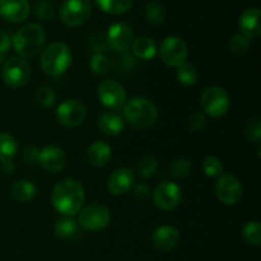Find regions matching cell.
Here are the masks:
<instances>
[{"instance_id": "cell-15", "label": "cell", "mask_w": 261, "mask_h": 261, "mask_svg": "<svg viewBox=\"0 0 261 261\" xmlns=\"http://www.w3.org/2000/svg\"><path fill=\"white\" fill-rule=\"evenodd\" d=\"M38 163L47 172L58 173L66 167L68 160L61 148L56 147V145H46L42 149H40Z\"/></svg>"}, {"instance_id": "cell-11", "label": "cell", "mask_w": 261, "mask_h": 261, "mask_svg": "<svg viewBox=\"0 0 261 261\" xmlns=\"http://www.w3.org/2000/svg\"><path fill=\"white\" fill-rule=\"evenodd\" d=\"M182 200V190L176 182L163 181L153 193V203L161 211H172Z\"/></svg>"}, {"instance_id": "cell-8", "label": "cell", "mask_w": 261, "mask_h": 261, "mask_svg": "<svg viewBox=\"0 0 261 261\" xmlns=\"http://www.w3.org/2000/svg\"><path fill=\"white\" fill-rule=\"evenodd\" d=\"M97 97L105 107L110 110H120L127 101L124 86L114 79H105L97 87Z\"/></svg>"}, {"instance_id": "cell-32", "label": "cell", "mask_w": 261, "mask_h": 261, "mask_svg": "<svg viewBox=\"0 0 261 261\" xmlns=\"http://www.w3.org/2000/svg\"><path fill=\"white\" fill-rule=\"evenodd\" d=\"M251 45H252L251 38L239 33V35H234L233 37L231 38V41H229L228 43V47L231 53L236 54V55H244V54H246L247 51H249V48L251 47Z\"/></svg>"}, {"instance_id": "cell-27", "label": "cell", "mask_w": 261, "mask_h": 261, "mask_svg": "<svg viewBox=\"0 0 261 261\" xmlns=\"http://www.w3.org/2000/svg\"><path fill=\"white\" fill-rule=\"evenodd\" d=\"M144 17L152 25H162L166 20V9L160 2H149L144 8Z\"/></svg>"}, {"instance_id": "cell-43", "label": "cell", "mask_w": 261, "mask_h": 261, "mask_svg": "<svg viewBox=\"0 0 261 261\" xmlns=\"http://www.w3.org/2000/svg\"><path fill=\"white\" fill-rule=\"evenodd\" d=\"M3 165V171H4V173H8V175H10V173L14 171V163H13V161H9V162H4L2 163Z\"/></svg>"}, {"instance_id": "cell-40", "label": "cell", "mask_w": 261, "mask_h": 261, "mask_svg": "<svg viewBox=\"0 0 261 261\" xmlns=\"http://www.w3.org/2000/svg\"><path fill=\"white\" fill-rule=\"evenodd\" d=\"M91 46L92 48H93L96 53H101V51H103L105 48H107V40L105 36H102L101 33H98V35L93 36L91 40Z\"/></svg>"}, {"instance_id": "cell-22", "label": "cell", "mask_w": 261, "mask_h": 261, "mask_svg": "<svg viewBox=\"0 0 261 261\" xmlns=\"http://www.w3.org/2000/svg\"><path fill=\"white\" fill-rule=\"evenodd\" d=\"M37 189L30 180H18L10 188V196L18 203H27L35 198Z\"/></svg>"}, {"instance_id": "cell-35", "label": "cell", "mask_w": 261, "mask_h": 261, "mask_svg": "<svg viewBox=\"0 0 261 261\" xmlns=\"http://www.w3.org/2000/svg\"><path fill=\"white\" fill-rule=\"evenodd\" d=\"M36 101L42 107H53L56 103V93L50 87L42 86L36 91Z\"/></svg>"}, {"instance_id": "cell-3", "label": "cell", "mask_w": 261, "mask_h": 261, "mask_svg": "<svg viewBox=\"0 0 261 261\" xmlns=\"http://www.w3.org/2000/svg\"><path fill=\"white\" fill-rule=\"evenodd\" d=\"M73 55L68 45L64 42H53L43 48L40 58L41 69L51 76H59L65 73L71 65Z\"/></svg>"}, {"instance_id": "cell-17", "label": "cell", "mask_w": 261, "mask_h": 261, "mask_svg": "<svg viewBox=\"0 0 261 261\" xmlns=\"http://www.w3.org/2000/svg\"><path fill=\"white\" fill-rule=\"evenodd\" d=\"M135 185V176L129 168H119L110 175L107 180V189L112 195H124L129 193Z\"/></svg>"}, {"instance_id": "cell-30", "label": "cell", "mask_w": 261, "mask_h": 261, "mask_svg": "<svg viewBox=\"0 0 261 261\" xmlns=\"http://www.w3.org/2000/svg\"><path fill=\"white\" fill-rule=\"evenodd\" d=\"M158 161L155 157H144L137 165V175L142 178H149L157 172Z\"/></svg>"}, {"instance_id": "cell-37", "label": "cell", "mask_w": 261, "mask_h": 261, "mask_svg": "<svg viewBox=\"0 0 261 261\" xmlns=\"http://www.w3.org/2000/svg\"><path fill=\"white\" fill-rule=\"evenodd\" d=\"M245 138L249 142L257 143L261 138V119L260 117H252L245 126Z\"/></svg>"}, {"instance_id": "cell-13", "label": "cell", "mask_w": 261, "mask_h": 261, "mask_svg": "<svg viewBox=\"0 0 261 261\" xmlns=\"http://www.w3.org/2000/svg\"><path fill=\"white\" fill-rule=\"evenodd\" d=\"M217 199L224 205H234L242 198V185L233 175H222L216 184Z\"/></svg>"}, {"instance_id": "cell-41", "label": "cell", "mask_w": 261, "mask_h": 261, "mask_svg": "<svg viewBox=\"0 0 261 261\" xmlns=\"http://www.w3.org/2000/svg\"><path fill=\"white\" fill-rule=\"evenodd\" d=\"M133 188H134L133 194H134L135 198L139 199V200H145V199L149 196L150 189L149 186L145 185V184H138V185L133 186Z\"/></svg>"}, {"instance_id": "cell-34", "label": "cell", "mask_w": 261, "mask_h": 261, "mask_svg": "<svg viewBox=\"0 0 261 261\" xmlns=\"http://www.w3.org/2000/svg\"><path fill=\"white\" fill-rule=\"evenodd\" d=\"M203 171L208 177H219L223 173V165L221 160L214 155H209L203 161Z\"/></svg>"}, {"instance_id": "cell-7", "label": "cell", "mask_w": 261, "mask_h": 261, "mask_svg": "<svg viewBox=\"0 0 261 261\" xmlns=\"http://www.w3.org/2000/svg\"><path fill=\"white\" fill-rule=\"evenodd\" d=\"M111 221L109 208L102 204H89L79 212V226L86 231L97 232L106 228Z\"/></svg>"}, {"instance_id": "cell-31", "label": "cell", "mask_w": 261, "mask_h": 261, "mask_svg": "<svg viewBox=\"0 0 261 261\" xmlns=\"http://www.w3.org/2000/svg\"><path fill=\"white\" fill-rule=\"evenodd\" d=\"M33 14L41 20H50L56 15V9L47 0H38L32 8Z\"/></svg>"}, {"instance_id": "cell-28", "label": "cell", "mask_w": 261, "mask_h": 261, "mask_svg": "<svg viewBox=\"0 0 261 261\" xmlns=\"http://www.w3.org/2000/svg\"><path fill=\"white\" fill-rule=\"evenodd\" d=\"M242 237L249 245L259 247L261 244V224L257 221L247 222L242 228Z\"/></svg>"}, {"instance_id": "cell-9", "label": "cell", "mask_w": 261, "mask_h": 261, "mask_svg": "<svg viewBox=\"0 0 261 261\" xmlns=\"http://www.w3.org/2000/svg\"><path fill=\"white\" fill-rule=\"evenodd\" d=\"M31 65L23 58H10L3 66V79L10 88H20L31 78Z\"/></svg>"}, {"instance_id": "cell-18", "label": "cell", "mask_w": 261, "mask_h": 261, "mask_svg": "<svg viewBox=\"0 0 261 261\" xmlns=\"http://www.w3.org/2000/svg\"><path fill=\"white\" fill-rule=\"evenodd\" d=\"M180 232L172 226H161L153 232L152 242L161 251H171L180 244Z\"/></svg>"}, {"instance_id": "cell-2", "label": "cell", "mask_w": 261, "mask_h": 261, "mask_svg": "<svg viewBox=\"0 0 261 261\" xmlns=\"http://www.w3.org/2000/svg\"><path fill=\"white\" fill-rule=\"evenodd\" d=\"M46 42V31L37 23H30L20 28L14 35L12 45L15 53L22 58H33L43 48Z\"/></svg>"}, {"instance_id": "cell-36", "label": "cell", "mask_w": 261, "mask_h": 261, "mask_svg": "<svg viewBox=\"0 0 261 261\" xmlns=\"http://www.w3.org/2000/svg\"><path fill=\"white\" fill-rule=\"evenodd\" d=\"M191 163L186 158H177L170 166V173L175 178H184L190 173Z\"/></svg>"}, {"instance_id": "cell-33", "label": "cell", "mask_w": 261, "mask_h": 261, "mask_svg": "<svg viewBox=\"0 0 261 261\" xmlns=\"http://www.w3.org/2000/svg\"><path fill=\"white\" fill-rule=\"evenodd\" d=\"M89 68L96 75H105L110 70V61L103 54L96 53L89 60Z\"/></svg>"}, {"instance_id": "cell-6", "label": "cell", "mask_w": 261, "mask_h": 261, "mask_svg": "<svg viewBox=\"0 0 261 261\" xmlns=\"http://www.w3.org/2000/svg\"><path fill=\"white\" fill-rule=\"evenodd\" d=\"M61 20L68 27H79L89 19L92 14L91 0H65L59 10Z\"/></svg>"}, {"instance_id": "cell-21", "label": "cell", "mask_w": 261, "mask_h": 261, "mask_svg": "<svg viewBox=\"0 0 261 261\" xmlns=\"http://www.w3.org/2000/svg\"><path fill=\"white\" fill-rule=\"evenodd\" d=\"M97 126L102 134L107 135V137H117L124 130L125 122L122 116H120L117 112L107 111L99 116Z\"/></svg>"}, {"instance_id": "cell-19", "label": "cell", "mask_w": 261, "mask_h": 261, "mask_svg": "<svg viewBox=\"0 0 261 261\" xmlns=\"http://www.w3.org/2000/svg\"><path fill=\"white\" fill-rule=\"evenodd\" d=\"M261 10L259 8H249L244 10L239 18V28L241 35L249 38H255L260 36L261 24H260Z\"/></svg>"}, {"instance_id": "cell-14", "label": "cell", "mask_w": 261, "mask_h": 261, "mask_svg": "<svg viewBox=\"0 0 261 261\" xmlns=\"http://www.w3.org/2000/svg\"><path fill=\"white\" fill-rule=\"evenodd\" d=\"M107 45L110 48L119 53H124V51L129 50L132 47L133 42H134V32H133L132 27L127 25L126 23H114L111 27L109 28L106 35Z\"/></svg>"}, {"instance_id": "cell-38", "label": "cell", "mask_w": 261, "mask_h": 261, "mask_svg": "<svg viewBox=\"0 0 261 261\" xmlns=\"http://www.w3.org/2000/svg\"><path fill=\"white\" fill-rule=\"evenodd\" d=\"M206 125V116L203 112H195L191 115L188 120V127L193 133H199L205 127Z\"/></svg>"}, {"instance_id": "cell-25", "label": "cell", "mask_w": 261, "mask_h": 261, "mask_svg": "<svg viewBox=\"0 0 261 261\" xmlns=\"http://www.w3.org/2000/svg\"><path fill=\"white\" fill-rule=\"evenodd\" d=\"M17 152V139L8 133H0V162L4 163L13 161Z\"/></svg>"}, {"instance_id": "cell-5", "label": "cell", "mask_w": 261, "mask_h": 261, "mask_svg": "<svg viewBox=\"0 0 261 261\" xmlns=\"http://www.w3.org/2000/svg\"><path fill=\"white\" fill-rule=\"evenodd\" d=\"M200 106L205 116L218 119L228 112L231 107V99L228 93L222 87L212 86L204 89L200 98Z\"/></svg>"}, {"instance_id": "cell-24", "label": "cell", "mask_w": 261, "mask_h": 261, "mask_svg": "<svg viewBox=\"0 0 261 261\" xmlns=\"http://www.w3.org/2000/svg\"><path fill=\"white\" fill-rule=\"evenodd\" d=\"M79 233V224L71 217H64L59 219L54 226V234L61 240H69Z\"/></svg>"}, {"instance_id": "cell-29", "label": "cell", "mask_w": 261, "mask_h": 261, "mask_svg": "<svg viewBox=\"0 0 261 261\" xmlns=\"http://www.w3.org/2000/svg\"><path fill=\"white\" fill-rule=\"evenodd\" d=\"M176 76H177V81L180 82L184 86H193L198 81V70H196L195 66L193 64L184 63L182 65H180L176 71Z\"/></svg>"}, {"instance_id": "cell-26", "label": "cell", "mask_w": 261, "mask_h": 261, "mask_svg": "<svg viewBox=\"0 0 261 261\" xmlns=\"http://www.w3.org/2000/svg\"><path fill=\"white\" fill-rule=\"evenodd\" d=\"M102 12L112 15H120L132 9L134 0H96Z\"/></svg>"}, {"instance_id": "cell-42", "label": "cell", "mask_w": 261, "mask_h": 261, "mask_svg": "<svg viewBox=\"0 0 261 261\" xmlns=\"http://www.w3.org/2000/svg\"><path fill=\"white\" fill-rule=\"evenodd\" d=\"M10 46H12V41H10L9 36L4 31H0V55L8 53Z\"/></svg>"}, {"instance_id": "cell-1", "label": "cell", "mask_w": 261, "mask_h": 261, "mask_svg": "<svg viewBox=\"0 0 261 261\" xmlns=\"http://www.w3.org/2000/svg\"><path fill=\"white\" fill-rule=\"evenodd\" d=\"M86 194L83 186L74 178H65L56 184L51 193V203L56 212L65 217H73L83 208Z\"/></svg>"}, {"instance_id": "cell-23", "label": "cell", "mask_w": 261, "mask_h": 261, "mask_svg": "<svg viewBox=\"0 0 261 261\" xmlns=\"http://www.w3.org/2000/svg\"><path fill=\"white\" fill-rule=\"evenodd\" d=\"M130 48L133 54L142 60H152L157 55V43L149 37L135 38Z\"/></svg>"}, {"instance_id": "cell-39", "label": "cell", "mask_w": 261, "mask_h": 261, "mask_svg": "<svg viewBox=\"0 0 261 261\" xmlns=\"http://www.w3.org/2000/svg\"><path fill=\"white\" fill-rule=\"evenodd\" d=\"M38 154H40V149L33 145L30 147H25L23 150V161L25 163H30V165H35L38 162Z\"/></svg>"}, {"instance_id": "cell-4", "label": "cell", "mask_w": 261, "mask_h": 261, "mask_svg": "<svg viewBox=\"0 0 261 261\" xmlns=\"http://www.w3.org/2000/svg\"><path fill=\"white\" fill-rule=\"evenodd\" d=\"M124 116L134 126L149 127L155 122L158 114L152 101L144 97H135L125 103Z\"/></svg>"}, {"instance_id": "cell-10", "label": "cell", "mask_w": 261, "mask_h": 261, "mask_svg": "<svg viewBox=\"0 0 261 261\" xmlns=\"http://www.w3.org/2000/svg\"><path fill=\"white\" fill-rule=\"evenodd\" d=\"M189 50L180 37L170 36L162 41L160 47V58L166 65L178 68L188 60Z\"/></svg>"}, {"instance_id": "cell-12", "label": "cell", "mask_w": 261, "mask_h": 261, "mask_svg": "<svg viewBox=\"0 0 261 261\" xmlns=\"http://www.w3.org/2000/svg\"><path fill=\"white\" fill-rule=\"evenodd\" d=\"M87 117V107L78 99H66L59 105L56 119L63 126L76 127L83 124Z\"/></svg>"}, {"instance_id": "cell-16", "label": "cell", "mask_w": 261, "mask_h": 261, "mask_svg": "<svg viewBox=\"0 0 261 261\" xmlns=\"http://www.w3.org/2000/svg\"><path fill=\"white\" fill-rule=\"evenodd\" d=\"M28 0H0V17L8 22L20 23L30 15Z\"/></svg>"}, {"instance_id": "cell-20", "label": "cell", "mask_w": 261, "mask_h": 261, "mask_svg": "<svg viewBox=\"0 0 261 261\" xmlns=\"http://www.w3.org/2000/svg\"><path fill=\"white\" fill-rule=\"evenodd\" d=\"M112 158L111 147L103 140L93 142L87 149V161L91 166L97 168L105 167L109 165Z\"/></svg>"}]
</instances>
